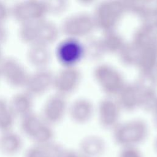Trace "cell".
I'll return each mask as SVG.
<instances>
[{"label": "cell", "mask_w": 157, "mask_h": 157, "mask_svg": "<svg viewBox=\"0 0 157 157\" xmlns=\"http://www.w3.org/2000/svg\"><path fill=\"white\" fill-rule=\"evenodd\" d=\"M37 43L48 46L57 36V29L51 21L42 19L37 21Z\"/></svg>", "instance_id": "cell-10"}, {"label": "cell", "mask_w": 157, "mask_h": 157, "mask_svg": "<svg viewBox=\"0 0 157 157\" xmlns=\"http://www.w3.org/2000/svg\"><path fill=\"white\" fill-rule=\"evenodd\" d=\"M9 108L14 115L21 118L33 112V97L26 91L15 94L9 102Z\"/></svg>", "instance_id": "cell-6"}, {"label": "cell", "mask_w": 157, "mask_h": 157, "mask_svg": "<svg viewBox=\"0 0 157 157\" xmlns=\"http://www.w3.org/2000/svg\"><path fill=\"white\" fill-rule=\"evenodd\" d=\"M9 107V102L3 98H0V112Z\"/></svg>", "instance_id": "cell-18"}, {"label": "cell", "mask_w": 157, "mask_h": 157, "mask_svg": "<svg viewBox=\"0 0 157 157\" xmlns=\"http://www.w3.org/2000/svg\"><path fill=\"white\" fill-rule=\"evenodd\" d=\"M79 53L78 45L71 40H67L61 42L56 50L58 59L64 64L73 63L78 58Z\"/></svg>", "instance_id": "cell-9"}, {"label": "cell", "mask_w": 157, "mask_h": 157, "mask_svg": "<svg viewBox=\"0 0 157 157\" xmlns=\"http://www.w3.org/2000/svg\"><path fill=\"white\" fill-rule=\"evenodd\" d=\"M118 157H143V156L136 147H123Z\"/></svg>", "instance_id": "cell-14"}, {"label": "cell", "mask_w": 157, "mask_h": 157, "mask_svg": "<svg viewBox=\"0 0 157 157\" xmlns=\"http://www.w3.org/2000/svg\"><path fill=\"white\" fill-rule=\"evenodd\" d=\"M10 15V8L6 3L0 1V23H4Z\"/></svg>", "instance_id": "cell-15"}, {"label": "cell", "mask_w": 157, "mask_h": 157, "mask_svg": "<svg viewBox=\"0 0 157 157\" xmlns=\"http://www.w3.org/2000/svg\"><path fill=\"white\" fill-rule=\"evenodd\" d=\"M155 149H156V151L157 152V140H156V142H155Z\"/></svg>", "instance_id": "cell-20"}, {"label": "cell", "mask_w": 157, "mask_h": 157, "mask_svg": "<svg viewBox=\"0 0 157 157\" xmlns=\"http://www.w3.org/2000/svg\"><path fill=\"white\" fill-rule=\"evenodd\" d=\"M63 157H85L81 155L79 152H75L73 151L65 152Z\"/></svg>", "instance_id": "cell-17"}, {"label": "cell", "mask_w": 157, "mask_h": 157, "mask_svg": "<svg viewBox=\"0 0 157 157\" xmlns=\"http://www.w3.org/2000/svg\"><path fill=\"white\" fill-rule=\"evenodd\" d=\"M26 57L29 64L36 69H44L49 63L50 53L48 46L34 44L29 45Z\"/></svg>", "instance_id": "cell-5"}, {"label": "cell", "mask_w": 157, "mask_h": 157, "mask_svg": "<svg viewBox=\"0 0 157 157\" xmlns=\"http://www.w3.org/2000/svg\"><path fill=\"white\" fill-rule=\"evenodd\" d=\"M10 9V15L20 24L41 20L47 13L45 2L37 0L19 1Z\"/></svg>", "instance_id": "cell-1"}, {"label": "cell", "mask_w": 157, "mask_h": 157, "mask_svg": "<svg viewBox=\"0 0 157 157\" xmlns=\"http://www.w3.org/2000/svg\"><path fill=\"white\" fill-rule=\"evenodd\" d=\"M16 116L9 108L3 110L0 112V129L4 132L8 130L12 126Z\"/></svg>", "instance_id": "cell-13"}, {"label": "cell", "mask_w": 157, "mask_h": 157, "mask_svg": "<svg viewBox=\"0 0 157 157\" xmlns=\"http://www.w3.org/2000/svg\"><path fill=\"white\" fill-rule=\"evenodd\" d=\"M37 21L20 24L19 37L22 42L29 45L37 43Z\"/></svg>", "instance_id": "cell-12"}, {"label": "cell", "mask_w": 157, "mask_h": 157, "mask_svg": "<svg viewBox=\"0 0 157 157\" xmlns=\"http://www.w3.org/2000/svg\"><path fill=\"white\" fill-rule=\"evenodd\" d=\"M0 78H1V75H0Z\"/></svg>", "instance_id": "cell-21"}, {"label": "cell", "mask_w": 157, "mask_h": 157, "mask_svg": "<svg viewBox=\"0 0 157 157\" xmlns=\"http://www.w3.org/2000/svg\"><path fill=\"white\" fill-rule=\"evenodd\" d=\"M79 153L85 157H101L105 151L104 142L97 137H89L82 141Z\"/></svg>", "instance_id": "cell-8"}, {"label": "cell", "mask_w": 157, "mask_h": 157, "mask_svg": "<svg viewBox=\"0 0 157 157\" xmlns=\"http://www.w3.org/2000/svg\"><path fill=\"white\" fill-rule=\"evenodd\" d=\"M0 75L10 86L25 88L29 73L17 59L7 57L0 62Z\"/></svg>", "instance_id": "cell-2"}, {"label": "cell", "mask_w": 157, "mask_h": 157, "mask_svg": "<svg viewBox=\"0 0 157 157\" xmlns=\"http://www.w3.org/2000/svg\"><path fill=\"white\" fill-rule=\"evenodd\" d=\"M21 118L22 129L26 134L33 137H34L44 123L42 120V117H39L33 112Z\"/></svg>", "instance_id": "cell-11"}, {"label": "cell", "mask_w": 157, "mask_h": 157, "mask_svg": "<svg viewBox=\"0 0 157 157\" xmlns=\"http://www.w3.org/2000/svg\"><path fill=\"white\" fill-rule=\"evenodd\" d=\"M64 110V101L58 96L49 98L42 110V118L47 123H55L61 117Z\"/></svg>", "instance_id": "cell-7"}, {"label": "cell", "mask_w": 157, "mask_h": 157, "mask_svg": "<svg viewBox=\"0 0 157 157\" xmlns=\"http://www.w3.org/2000/svg\"><path fill=\"white\" fill-rule=\"evenodd\" d=\"M2 52H1V47H0V62L2 60Z\"/></svg>", "instance_id": "cell-19"}, {"label": "cell", "mask_w": 157, "mask_h": 157, "mask_svg": "<svg viewBox=\"0 0 157 157\" xmlns=\"http://www.w3.org/2000/svg\"><path fill=\"white\" fill-rule=\"evenodd\" d=\"M146 130L139 124H132L119 128L115 134L117 144L123 147H136L145 139Z\"/></svg>", "instance_id": "cell-4"}, {"label": "cell", "mask_w": 157, "mask_h": 157, "mask_svg": "<svg viewBox=\"0 0 157 157\" xmlns=\"http://www.w3.org/2000/svg\"><path fill=\"white\" fill-rule=\"evenodd\" d=\"M7 38V31L4 23H0V47Z\"/></svg>", "instance_id": "cell-16"}, {"label": "cell", "mask_w": 157, "mask_h": 157, "mask_svg": "<svg viewBox=\"0 0 157 157\" xmlns=\"http://www.w3.org/2000/svg\"><path fill=\"white\" fill-rule=\"evenodd\" d=\"M54 77L46 68L36 69L29 74L25 88L26 91L33 97L42 95L53 83Z\"/></svg>", "instance_id": "cell-3"}]
</instances>
